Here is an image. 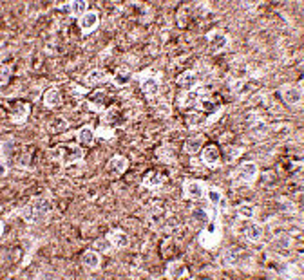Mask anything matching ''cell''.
Returning a JSON list of instances; mask_svg holds the SVG:
<instances>
[{"label":"cell","instance_id":"obj_30","mask_svg":"<svg viewBox=\"0 0 304 280\" xmlns=\"http://www.w3.org/2000/svg\"><path fill=\"white\" fill-rule=\"evenodd\" d=\"M76 139H78V145H83V147H93L94 145V132L91 127H82V129L76 132Z\"/></svg>","mask_w":304,"mask_h":280},{"label":"cell","instance_id":"obj_6","mask_svg":"<svg viewBox=\"0 0 304 280\" xmlns=\"http://www.w3.org/2000/svg\"><path fill=\"white\" fill-rule=\"evenodd\" d=\"M29 114H31V105L28 101H15L9 109V116H11V121L16 125H22L28 121Z\"/></svg>","mask_w":304,"mask_h":280},{"label":"cell","instance_id":"obj_28","mask_svg":"<svg viewBox=\"0 0 304 280\" xmlns=\"http://www.w3.org/2000/svg\"><path fill=\"white\" fill-rule=\"evenodd\" d=\"M203 145H205V137L203 136H192L185 141L183 150L187 152V154H190V156H194V154H198V152L201 150Z\"/></svg>","mask_w":304,"mask_h":280},{"label":"cell","instance_id":"obj_13","mask_svg":"<svg viewBox=\"0 0 304 280\" xmlns=\"http://www.w3.org/2000/svg\"><path fill=\"white\" fill-rule=\"evenodd\" d=\"M107 241L111 242V246H113L114 249H123L129 246V235L125 234L123 230H120V228H114V230H111L109 234L105 235Z\"/></svg>","mask_w":304,"mask_h":280},{"label":"cell","instance_id":"obj_35","mask_svg":"<svg viewBox=\"0 0 304 280\" xmlns=\"http://www.w3.org/2000/svg\"><path fill=\"white\" fill-rule=\"evenodd\" d=\"M210 219H212V215L207 208H198V210L192 212V221L199 222V224H207Z\"/></svg>","mask_w":304,"mask_h":280},{"label":"cell","instance_id":"obj_1","mask_svg":"<svg viewBox=\"0 0 304 280\" xmlns=\"http://www.w3.org/2000/svg\"><path fill=\"white\" fill-rule=\"evenodd\" d=\"M53 214V204L47 197H36L22 208V217L28 224H42Z\"/></svg>","mask_w":304,"mask_h":280},{"label":"cell","instance_id":"obj_17","mask_svg":"<svg viewBox=\"0 0 304 280\" xmlns=\"http://www.w3.org/2000/svg\"><path fill=\"white\" fill-rule=\"evenodd\" d=\"M0 148H2V175H6V170L9 168L8 161L15 156V139H13V137L4 139Z\"/></svg>","mask_w":304,"mask_h":280},{"label":"cell","instance_id":"obj_24","mask_svg":"<svg viewBox=\"0 0 304 280\" xmlns=\"http://www.w3.org/2000/svg\"><path fill=\"white\" fill-rule=\"evenodd\" d=\"M105 103H107V92H105V90L98 89V90H94V92L89 94V105H91V109L103 110Z\"/></svg>","mask_w":304,"mask_h":280},{"label":"cell","instance_id":"obj_26","mask_svg":"<svg viewBox=\"0 0 304 280\" xmlns=\"http://www.w3.org/2000/svg\"><path fill=\"white\" fill-rule=\"evenodd\" d=\"M263 234H265V230H263V226L259 224V222H250V224L245 228V237L248 239L250 242L261 241Z\"/></svg>","mask_w":304,"mask_h":280},{"label":"cell","instance_id":"obj_2","mask_svg":"<svg viewBox=\"0 0 304 280\" xmlns=\"http://www.w3.org/2000/svg\"><path fill=\"white\" fill-rule=\"evenodd\" d=\"M83 156H85V148L82 145H58L49 150L51 159L58 161L62 167H69L76 161H82Z\"/></svg>","mask_w":304,"mask_h":280},{"label":"cell","instance_id":"obj_18","mask_svg":"<svg viewBox=\"0 0 304 280\" xmlns=\"http://www.w3.org/2000/svg\"><path fill=\"white\" fill-rule=\"evenodd\" d=\"M207 195H208V201H210L212 206L219 208V210H221V214H225V210H226V197H225V194H223L219 188L210 186L207 190Z\"/></svg>","mask_w":304,"mask_h":280},{"label":"cell","instance_id":"obj_5","mask_svg":"<svg viewBox=\"0 0 304 280\" xmlns=\"http://www.w3.org/2000/svg\"><path fill=\"white\" fill-rule=\"evenodd\" d=\"M123 123H125V118H123V112H121L120 107L113 105L101 112V125H103V127L118 129V127H121Z\"/></svg>","mask_w":304,"mask_h":280},{"label":"cell","instance_id":"obj_9","mask_svg":"<svg viewBox=\"0 0 304 280\" xmlns=\"http://www.w3.org/2000/svg\"><path fill=\"white\" fill-rule=\"evenodd\" d=\"M283 100L292 107H297L302 103V87L300 85H285L281 89Z\"/></svg>","mask_w":304,"mask_h":280},{"label":"cell","instance_id":"obj_15","mask_svg":"<svg viewBox=\"0 0 304 280\" xmlns=\"http://www.w3.org/2000/svg\"><path fill=\"white\" fill-rule=\"evenodd\" d=\"M82 266L87 269V271H98L101 266L100 253L94 251V249H87V251L82 255Z\"/></svg>","mask_w":304,"mask_h":280},{"label":"cell","instance_id":"obj_31","mask_svg":"<svg viewBox=\"0 0 304 280\" xmlns=\"http://www.w3.org/2000/svg\"><path fill=\"white\" fill-rule=\"evenodd\" d=\"M49 132H53V134H58V132H66L67 129H69V121L66 120V118H62V116H56V118H53L51 120V123H49Z\"/></svg>","mask_w":304,"mask_h":280},{"label":"cell","instance_id":"obj_36","mask_svg":"<svg viewBox=\"0 0 304 280\" xmlns=\"http://www.w3.org/2000/svg\"><path fill=\"white\" fill-rule=\"evenodd\" d=\"M255 212H257V208L253 206V204H248V202H243V204L237 206V214L245 219H252L255 215Z\"/></svg>","mask_w":304,"mask_h":280},{"label":"cell","instance_id":"obj_32","mask_svg":"<svg viewBox=\"0 0 304 280\" xmlns=\"http://www.w3.org/2000/svg\"><path fill=\"white\" fill-rule=\"evenodd\" d=\"M207 123V118L203 116V112H188L187 114V127L188 129H199Z\"/></svg>","mask_w":304,"mask_h":280},{"label":"cell","instance_id":"obj_23","mask_svg":"<svg viewBox=\"0 0 304 280\" xmlns=\"http://www.w3.org/2000/svg\"><path fill=\"white\" fill-rule=\"evenodd\" d=\"M141 92L152 100V98H156L158 92H160V80L158 78H145L141 82Z\"/></svg>","mask_w":304,"mask_h":280},{"label":"cell","instance_id":"obj_27","mask_svg":"<svg viewBox=\"0 0 304 280\" xmlns=\"http://www.w3.org/2000/svg\"><path fill=\"white\" fill-rule=\"evenodd\" d=\"M133 76H134V74L131 73L129 69H123V67H121V69H118L116 73H114L113 83L116 87H127L131 82H133Z\"/></svg>","mask_w":304,"mask_h":280},{"label":"cell","instance_id":"obj_34","mask_svg":"<svg viewBox=\"0 0 304 280\" xmlns=\"http://www.w3.org/2000/svg\"><path fill=\"white\" fill-rule=\"evenodd\" d=\"M156 156L163 163H172V161H176V150L172 147H168V145H163L161 148H158Z\"/></svg>","mask_w":304,"mask_h":280},{"label":"cell","instance_id":"obj_25","mask_svg":"<svg viewBox=\"0 0 304 280\" xmlns=\"http://www.w3.org/2000/svg\"><path fill=\"white\" fill-rule=\"evenodd\" d=\"M148 222L158 230L161 224L167 222V212H165L161 206H152V210L148 212Z\"/></svg>","mask_w":304,"mask_h":280},{"label":"cell","instance_id":"obj_22","mask_svg":"<svg viewBox=\"0 0 304 280\" xmlns=\"http://www.w3.org/2000/svg\"><path fill=\"white\" fill-rule=\"evenodd\" d=\"M44 105L47 109H56V107L62 105V94H60V90L56 87H51V89L46 90V94H44Z\"/></svg>","mask_w":304,"mask_h":280},{"label":"cell","instance_id":"obj_42","mask_svg":"<svg viewBox=\"0 0 304 280\" xmlns=\"http://www.w3.org/2000/svg\"><path fill=\"white\" fill-rule=\"evenodd\" d=\"M0 226H2V239H4L6 237V221L0 222Z\"/></svg>","mask_w":304,"mask_h":280},{"label":"cell","instance_id":"obj_38","mask_svg":"<svg viewBox=\"0 0 304 280\" xmlns=\"http://www.w3.org/2000/svg\"><path fill=\"white\" fill-rule=\"evenodd\" d=\"M11 73H13V67L11 65H2V85H8V82H9V78H11Z\"/></svg>","mask_w":304,"mask_h":280},{"label":"cell","instance_id":"obj_20","mask_svg":"<svg viewBox=\"0 0 304 280\" xmlns=\"http://www.w3.org/2000/svg\"><path fill=\"white\" fill-rule=\"evenodd\" d=\"M201 159H203V163L207 165V167H210V168L218 167V165H219V159H221V156H219V148L215 147V145H210V147H205V148H203Z\"/></svg>","mask_w":304,"mask_h":280},{"label":"cell","instance_id":"obj_8","mask_svg":"<svg viewBox=\"0 0 304 280\" xmlns=\"http://www.w3.org/2000/svg\"><path fill=\"white\" fill-rule=\"evenodd\" d=\"M168 179V174L165 172H158V170H150L147 175L143 177V186L147 190H160Z\"/></svg>","mask_w":304,"mask_h":280},{"label":"cell","instance_id":"obj_12","mask_svg":"<svg viewBox=\"0 0 304 280\" xmlns=\"http://www.w3.org/2000/svg\"><path fill=\"white\" fill-rule=\"evenodd\" d=\"M127 168H129V159L123 156H113L109 159V163H107V172L111 175H114V177L123 175L127 172Z\"/></svg>","mask_w":304,"mask_h":280},{"label":"cell","instance_id":"obj_4","mask_svg":"<svg viewBox=\"0 0 304 280\" xmlns=\"http://www.w3.org/2000/svg\"><path fill=\"white\" fill-rule=\"evenodd\" d=\"M257 174H259L257 165L253 163V161H245V163L237 168V172H235L234 183L235 184H239V183L250 184V183H253V181L257 179Z\"/></svg>","mask_w":304,"mask_h":280},{"label":"cell","instance_id":"obj_10","mask_svg":"<svg viewBox=\"0 0 304 280\" xmlns=\"http://www.w3.org/2000/svg\"><path fill=\"white\" fill-rule=\"evenodd\" d=\"M100 26V16H98V11H87L85 15L80 18V31H82L83 36L94 33Z\"/></svg>","mask_w":304,"mask_h":280},{"label":"cell","instance_id":"obj_29","mask_svg":"<svg viewBox=\"0 0 304 280\" xmlns=\"http://www.w3.org/2000/svg\"><path fill=\"white\" fill-rule=\"evenodd\" d=\"M199 105V92L196 90H185L180 96V107L188 109V107H198Z\"/></svg>","mask_w":304,"mask_h":280},{"label":"cell","instance_id":"obj_7","mask_svg":"<svg viewBox=\"0 0 304 280\" xmlns=\"http://www.w3.org/2000/svg\"><path fill=\"white\" fill-rule=\"evenodd\" d=\"M207 188L203 181H196V179H188L183 184V197L190 199V201H199V199L205 195Z\"/></svg>","mask_w":304,"mask_h":280},{"label":"cell","instance_id":"obj_41","mask_svg":"<svg viewBox=\"0 0 304 280\" xmlns=\"http://www.w3.org/2000/svg\"><path fill=\"white\" fill-rule=\"evenodd\" d=\"M243 152V148H239V147H235V148H228V159L226 161H234L235 157L239 156V154H241Z\"/></svg>","mask_w":304,"mask_h":280},{"label":"cell","instance_id":"obj_40","mask_svg":"<svg viewBox=\"0 0 304 280\" xmlns=\"http://www.w3.org/2000/svg\"><path fill=\"white\" fill-rule=\"evenodd\" d=\"M277 244L281 246V248H290V237L288 235H279V237H277Z\"/></svg>","mask_w":304,"mask_h":280},{"label":"cell","instance_id":"obj_21","mask_svg":"<svg viewBox=\"0 0 304 280\" xmlns=\"http://www.w3.org/2000/svg\"><path fill=\"white\" fill-rule=\"evenodd\" d=\"M165 273H167L168 278H187V276H188L187 266H185L181 261H172V262H168L167 271H165Z\"/></svg>","mask_w":304,"mask_h":280},{"label":"cell","instance_id":"obj_33","mask_svg":"<svg viewBox=\"0 0 304 280\" xmlns=\"http://www.w3.org/2000/svg\"><path fill=\"white\" fill-rule=\"evenodd\" d=\"M107 82V74L101 69H93L89 74L85 76V83L87 85H98V83Z\"/></svg>","mask_w":304,"mask_h":280},{"label":"cell","instance_id":"obj_14","mask_svg":"<svg viewBox=\"0 0 304 280\" xmlns=\"http://www.w3.org/2000/svg\"><path fill=\"white\" fill-rule=\"evenodd\" d=\"M228 43H230V38H228V35H225V33L212 31L210 35H208V45H210V49L214 51V53H219V51L226 49Z\"/></svg>","mask_w":304,"mask_h":280},{"label":"cell","instance_id":"obj_37","mask_svg":"<svg viewBox=\"0 0 304 280\" xmlns=\"http://www.w3.org/2000/svg\"><path fill=\"white\" fill-rule=\"evenodd\" d=\"M279 206H281L283 214H295L297 212V206L292 201H288V199H283V201L279 202Z\"/></svg>","mask_w":304,"mask_h":280},{"label":"cell","instance_id":"obj_39","mask_svg":"<svg viewBox=\"0 0 304 280\" xmlns=\"http://www.w3.org/2000/svg\"><path fill=\"white\" fill-rule=\"evenodd\" d=\"M94 246H96L98 249H101V251H111V249H113V246H111V242L107 241V237L105 239H98V241L94 242Z\"/></svg>","mask_w":304,"mask_h":280},{"label":"cell","instance_id":"obj_11","mask_svg":"<svg viewBox=\"0 0 304 280\" xmlns=\"http://www.w3.org/2000/svg\"><path fill=\"white\" fill-rule=\"evenodd\" d=\"M87 8H89V4H87L85 0H74V2H67V4L60 6V9H62L66 15L73 16V18H78V20L87 13Z\"/></svg>","mask_w":304,"mask_h":280},{"label":"cell","instance_id":"obj_16","mask_svg":"<svg viewBox=\"0 0 304 280\" xmlns=\"http://www.w3.org/2000/svg\"><path fill=\"white\" fill-rule=\"evenodd\" d=\"M241 255H243V249L241 248H228L221 253V264L225 268H234V266L239 264L241 261Z\"/></svg>","mask_w":304,"mask_h":280},{"label":"cell","instance_id":"obj_19","mask_svg":"<svg viewBox=\"0 0 304 280\" xmlns=\"http://www.w3.org/2000/svg\"><path fill=\"white\" fill-rule=\"evenodd\" d=\"M198 83H199V78L194 71H185V73H181L180 76H178V85L185 90H194L196 87H198Z\"/></svg>","mask_w":304,"mask_h":280},{"label":"cell","instance_id":"obj_3","mask_svg":"<svg viewBox=\"0 0 304 280\" xmlns=\"http://www.w3.org/2000/svg\"><path fill=\"white\" fill-rule=\"evenodd\" d=\"M219 237H221V234H219V222L210 219V221L207 222V226L203 228L201 234H199V244H201L203 248L212 249L218 246Z\"/></svg>","mask_w":304,"mask_h":280}]
</instances>
